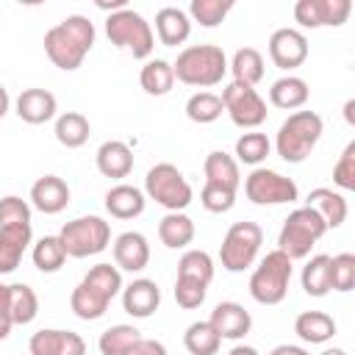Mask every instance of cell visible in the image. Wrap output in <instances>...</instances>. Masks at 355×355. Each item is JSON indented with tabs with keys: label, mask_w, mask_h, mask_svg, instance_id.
<instances>
[{
	"label": "cell",
	"mask_w": 355,
	"mask_h": 355,
	"mask_svg": "<svg viewBox=\"0 0 355 355\" xmlns=\"http://www.w3.org/2000/svg\"><path fill=\"white\" fill-rule=\"evenodd\" d=\"M322 130H324V122L316 111H294L277 128L275 150L286 164H302L316 147V141L322 139Z\"/></svg>",
	"instance_id": "cell-3"
},
{
	"label": "cell",
	"mask_w": 355,
	"mask_h": 355,
	"mask_svg": "<svg viewBox=\"0 0 355 355\" xmlns=\"http://www.w3.org/2000/svg\"><path fill=\"white\" fill-rule=\"evenodd\" d=\"M327 233V225L322 222V216L302 205V208H294L286 219H283V227L277 233V250L283 255H288L291 261H300V258H308L311 247Z\"/></svg>",
	"instance_id": "cell-4"
},
{
	"label": "cell",
	"mask_w": 355,
	"mask_h": 355,
	"mask_svg": "<svg viewBox=\"0 0 355 355\" xmlns=\"http://www.w3.org/2000/svg\"><path fill=\"white\" fill-rule=\"evenodd\" d=\"M128 355H166V347L161 341H155V338H141Z\"/></svg>",
	"instance_id": "cell-50"
},
{
	"label": "cell",
	"mask_w": 355,
	"mask_h": 355,
	"mask_svg": "<svg viewBox=\"0 0 355 355\" xmlns=\"http://www.w3.org/2000/svg\"><path fill=\"white\" fill-rule=\"evenodd\" d=\"M161 305V288L150 277H136L133 283L122 286V308L133 319H147Z\"/></svg>",
	"instance_id": "cell-14"
},
{
	"label": "cell",
	"mask_w": 355,
	"mask_h": 355,
	"mask_svg": "<svg viewBox=\"0 0 355 355\" xmlns=\"http://www.w3.org/2000/svg\"><path fill=\"white\" fill-rule=\"evenodd\" d=\"M139 83H141V89H144L147 94H153V97H164V94L175 86L172 64L164 61V58H150V61L141 67Z\"/></svg>",
	"instance_id": "cell-31"
},
{
	"label": "cell",
	"mask_w": 355,
	"mask_h": 355,
	"mask_svg": "<svg viewBox=\"0 0 355 355\" xmlns=\"http://www.w3.org/2000/svg\"><path fill=\"white\" fill-rule=\"evenodd\" d=\"M294 333L305 344H324V341H330L336 336V322L324 311H302L294 319Z\"/></svg>",
	"instance_id": "cell-27"
},
{
	"label": "cell",
	"mask_w": 355,
	"mask_h": 355,
	"mask_svg": "<svg viewBox=\"0 0 355 355\" xmlns=\"http://www.w3.org/2000/svg\"><path fill=\"white\" fill-rule=\"evenodd\" d=\"M14 319H11V305H8V286L0 283V341H6L11 336Z\"/></svg>",
	"instance_id": "cell-48"
},
{
	"label": "cell",
	"mask_w": 355,
	"mask_h": 355,
	"mask_svg": "<svg viewBox=\"0 0 355 355\" xmlns=\"http://www.w3.org/2000/svg\"><path fill=\"white\" fill-rule=\"evenodd\" d=\"M108 305H111V300H108L103 291H97L92 283H86V280H80V283L72 288V294H69V308H72V313H75L78 319H83V322L100 319V316L108 311Z\"/></svg>",
	"instance_id": "cell-24"
},
{
	"label": "cell",
	"mask_w": 355,
	"mask_h": 355,
	"mask_svg": "<svg viewBox=\"0 0 355 355\" xmlns=\"http://www.w3.org/2000/svg\"><path fill=\"white\" fill-rule=\"evenodd\" d=\"M8 305L14 324H31L39 313V297L28 283H11L8 286Z\"/></svg>",
	"instance_id": "cell-32"
},
{
	"label": "cell",
	"mask_w": 355,
	"mask_h": 355,
	"mask_svg": "<svg viewBox=\"0 0 355 355\" xmlns=\"http://www.w3.org/2000/svg\"><path fill=\"white\" fill-rule=\"evenodd\" d=\"M211 327L219 333V338H230V341H239L250 333L252 327V316L244 305L239 302H219L214 311H211Z\"/></svg>",
	"instance_id": "cell-16"
},
{
	"label": "cell",
	"mask_w": 355,
	"mask_h": 355,
	"mask_svg": "<svg viewBox=\"0 0 355 355\" xmlns=\"http://www.w3.org/2000/svg\"><path fill=\"white\" fill-rule=\"evenodd\" d=\"M31 205L47 216L61 214L69 205V186L58 175H44L31 186Z\"/></svg>",
	"instance_id": "cell-15"
},
{
	"label": "cell",
	"mask_w": 355,
	"mask_h": 355,
	"mask_svg": "<svg viewBox=\"0 0 355 355\" xmlns=\"http://www.w3.org/2000/svg\"><path fill=\"white\" fill-rule=\"evenodd\" d=\"M300 280L308 297H324L330 291V255H313L302 266Z\"/></svg>",
	"instance_id": "cell-35"
},
{
	"label": "cell",
	"mask_w": 355,
	"mask_h": 355,
	"mask_svg": "<svg viewBox=\"0 0 355 355\" xmlns=\"http://www.w3.org/2000/svg\"><path fill=\"white\" fill-rule=\"evenodd\" d=\"M269 150H272V141H269L266 133L252 130V133H244V136L236 139V158H239L241 164L258 166L261 161H266Z\"/></svg>",
	"instance_id": "cell-39"
},
{
	"label": "cell",
	"mask_w": 355,
	"mask_h": 355,
	"mask_svg": "<svg viewBox=\"0 0 355 355\" xmlns=\"http://www.w3.org/2000/svg\"><path fill=\"white\" fill-rule=\"evenodd\" d=\"M178 277H191L200 283H211L214 280V261L205 250H186L178 261Z\"/></svg>",
	"instance_id": "cell-38"
},
{
	"label": "cell",
	"mask_w": 355,
	"mask_h": 355,
	"mask_svg": "<svg viewBox=\"0 0 355 355\" xmlns=\"http://www.w3.org/2000/svg\"><path fill=\"white\" fill-rule=\"evenodd\" d=\"M14 108H17V116L22 122H28V125H44V122H50L55 116L58 103H55V94L47 92V89H25L17 97Z\"/></svg>",
	"instance_id": "cell-18"
},
{
	"label": "cell",
	"mask_w": 355,
	"mask_h": 355,
	"mask_svg": "<svg viewBox=\"0 0 355 355\" xmlns=\"http://www.w3.org/2000/svg\"><path fill=\"white\" fill-rule=\"evenodd\" d=\"M352 11L349 0H297L294 3V19L302 28H338L347 22Z\"/></svg>",
	"instance_id": "cell-12"
},
{
	"label": "cell",
	"mask_w": 355,
	"mask_h": 355,
	"mask_svg": "<svg viewBox=\"0 0 355 355\" xmlns=\"http://www.w3.org/2000/svg\"><path fill=\"white\" fill-rule=\"evenodd\" d=\"M8 108H11V97H8V92H6V86L0 83V119L8 114Z\"/></svg>",
	"instance_id": "cell-52"
},
{
	"label": "cell",
	"mask_w": 355,
	"mask_h": 355,
	"mask_svg": "<svg viewBox=\"0 0 355 355\" xmlns=\"http://www.w3.org/2000/svg\"><path fill=\"white\" fill-rule=\"evenodd\" d=\"M269 355H308L302 347H297V344H277Z\"/></svg>",
	"instance_id": "cell-51"
},
{
	"label": "cell",
	"mask_w": 355,
	"mask_h": 355,
	"mask_svg": "<svg viewBox=\"0 0 355 355\" xmlns=\"http://www.w3.org/2000/svg\"><path fill=\"white\" fill-rule=\"evenodd\" d=\"M227 69L233 72V80L236 83H244V86H255L263 80V55L255 50V47H239L233 53V61L227 64Z\"/></svg>",
	"instance_id": "cell-29"
},
{
	"label": "cell",
	"mask_w": 355,
	"mask_h": 355,
	"mask_svg": "<svg viewBox=\"0 0 355 355\" xmlns=\"http://www.w3.org/2000/svg\"><path fill=\"white\" fill-rule=\"evenodd\" d=\"M144 194L130 183H116L105 191V211L114 219H133L144 214Z\"/></svg>",
	"instance_id": "cell-22"
},
{
	"label": "cell",
	"mask_w": 355,
	"mask_h": 355,
	"mask_svg": "<svg viewBox=\"0 0 355 355\" xmlns=\"http://www.w3.org/2000/svg\"><path fill=\"white\" fill-rule=\"evenodd\" d=\"M94 39H97L94 22L83 14H69L44 33V53L58 69L72 72L83 64L86 53L94 47Z\"/></svg>",
	"instance_id": "cell-1"
},
{
	"label": "cell",
	"mask_w": 355,
	"mask_h": 355,
	"mask_svg": "<svg viewBox=\"0 0 355 355\" xmlns=\"http://www.w3.org/2000/svg\"><path fill=\"white\" fill-rule=\"evenodd\" d=\"M175 80L197 89H208L222 83L227 72V55L219 44H191L178 53V61L172 64Z\"/></svg>",
	"instance_id": "cell-2"
},
{
	"label": "cell",
	"mask_w": 355,
	"mask_h": 355,
	"mask_svg": "<svg viewBox=\"0 0 355 355\" xmlns=\"http://www.w3.org/2000/svg\"><path fill=\"white\" fill-rule=\"evenodd\" d=\"M158 239H161L164 247H169V250L189 247V244L194 241V222H191V216H186L183 211H169V214L158 222Z\"/></svg>",
	"instance_id": "cell-28"
},
{
	"label": "cell",
	"mask_w": 355,
	"mask_h": 355,
	"mask_svg": "<svg viewBox=\"0 0 355 355\" xmlns=\"http://www.w3.org/2000/svg\"><path fill=\"white\" fill-rule=\"evenodd\" d=\"M344 119H347L349 125H355V100H347V103H344Z\"/></svg>",
	"instance_id": "cell-54"
},
{
	"label": "cell",
	"mask_w": 355,
	"mask_h": 355,
	"mask_svg": "<svg viewBox=\"0 0 355 355\" xmlns=\"http://www.w3.org/2000/svg\"><path fill=\"white\" fill-rule=\"evenodd\" d=\"M311 97V89L302 78L297 75H283L272 83L269 89V100L275 108H283V111H294V108H302Z\"/></svg>",
	"instance_id": "cell-26"
},
{
	"label": "cell",
	"mask_w": 355,
	"mask_h": 355,
	"mask_svg": "<svg viewBox=\"0 0 355 355\" xmlns=\"http://www.w3.org/2000/svg\"><path fill=\"white\" fill-rule=\"evenodd\" d=\"M222 108L227 111L230 122L239 128H258L266 122V100L255 92V86H244L230 80L222 92Z\"/></svg>",
	"instance_id": "cell-11"
},
{
	"label": "cell",
	"mask_w": 355,
	"mask_h": 355,
	"mask_svg": "<svg viewBox=\"0 0 355 355\" xmlns=\"http://www.w3.org/2000/svg\"><path fill=\"white\" fill-rule=\"evenodd\" d=\"M31 258H33V266H36L39 272H47V275H50V272H58V269L64 266L67 252H64L58 236H42V239L33 244Z\"/></svg>",
	"instance_id": "cell-36"
},
{
	"label": "cell",
	"mask_w": 355,
	"mask_h": 355,
	"mask_svg": "<svg viewBox=\"0 0 355 355\" xmlns=\"http://www.w3.org/2000/svg\"><path fill=\"white\" fill-rule=\"evenodd\" d=\"M200 202L211 214H227L236 205V191L222 189V186H214V183H205L202 191H200Z\"/></svg>",
	"instance_id": "cell-46"
},
{
	"label": "cell",
	"mask_w": 355,
	"mask_h": 355,
	"mask_svg": "<svg viewBox=\"0 0 355 355\" xmlns=\"http://www.w3.org/2000/svg\"><path fill=\"white\" fill-rule=\"evenodd\" d=\"M94 161H97L100 175L114 178V180L128 178V175L133 172V153H130V147H128L125 141H116V139L103 141V144L97 147Z\"/></svg>",
	"instance_id": "cell-19"
},
{
	"label": "cell",
	"mask_w": 355,
	"mask_h": 355,
	"mask_svg": "<svg viewBox=\"0 0 355 355\" xmlns=\"http://www.w3.org/2000/svg\"><path fill=\"white\" fill-rule=\"evenodd\" d=\"M322 355H349V352H347V349H341V347H327Z\"/></svg>",
	"instance_id": "cell-55"
},
{
	"label": "cell",
	"mask_w": 355,
	"mask_h": 355,
	"mask_svg": "<svg viewBox=\"0 0 355 355\" xmlns=\"http://www.w3.org/2000/svg\"><path fill=\"white\" fill-rule=\"evenodd\" d=\"M155 33L161 39L164 47H178L189 39L191 33V19L183 8H175V6H166L155 14Z\"/></svg>",
	"instance_id": "cell-21"
},
{
	"label": "cell",
	"mask_w": 355,
	"mask_h": 355,
	"mask_svg": "<svg viewBox=\"0 0 355 355\" xmlns=\"http://www.w3.org/2000/svg\"><path fill=\"white\" fill-rule=\"evenodd\" d=\"M244 194L255 205H283V202H294L300 197V189L291 178L266 166H255L244 180Z\"/></svg>",
	"instance_id": "cell-10"
},
{
	"label": "cell",
	"mask_w": 355,
	"mask_h": 355,
	"mask_svg": "<svg viewBox=\"0 0 355 355\" xmlns=\"http://www.w3.org/2000/svg\"><path fill=\"white\" fill-rule=\"evenodd\" d=\"M58 239L69 258H89L111 244V225L103 216H78L61 227Z\"/></svg>",
	"instance_id": "cell-7"
},
{
	"label": "cell",
	"mask_w": 355,
	"mask_h": 355,
	"mask_svg": "<svg viewBox=\"0 0 355 355\" xmlns=\"http://www.w3.org/2000/svg\"><path fill=\"white\" fill-rule=\"evenodd\" d=\"M114 263L125 272H141L150 263V244L141 233L125 230L114 239Z\"/></svg>",
	"instance_id": "cell-17"
},
{
	"label": "cell",
	"mask_w": 355,
	"mask_h": 355,
	"mask_svg": "<svg viewBox=\"0 0 355 355\" xmlns=\"http://www.w3.org/2000/svg\"><path fill=\"white\" fill-rule=\"evenodd\" d=\"M89 136H92V125H89V119L83 114L67 111V114H61L55 119V139H58V144H64L69 150H78V147H83L89 141Z\"/></svg>",
	"instance_id": "cell-30"
},
{
	"label": "cell",
	"mask_w": 355,
	"mask_h": 355,
	"mask_svg": "<svg viewBox=\"0 0 355 355\" xmlns=\"http://www.w3.org/2000/svg\"><path fill=\"white\" fill-rule=\"evenodd\" d=\"M105 36H108L111 44H116L122 50H130L133 58H150V53L155 47V36H153L150 22L133 8H119V11L108 14Z\"/></svg>",
	"instance_id": "cell-6"
},
{
	"label": "cell",
	"mask_w": 355,
	"mask_h": 355,
	"mask_svg": "<svg viewBox=\"0 0 355 355\" xmlns=\"http://www.w3.org/2000/svg\"><path fill=\"white\" fill-rule=\"evenodd\" d=\"M202 172H205V183H214V186L239 191V183H241L239 161H236L233 155H227L225 150L208 153V158H205V164H202Z\"/></svg>",
	"instance_id": "cell-23"
},
{
	"label": "cell",
	"mask_w": 355,
	"mask_h": 355,
	"mask_svg": "<svg viewBox=\"0 0 355 355\" xmlns=\"http://www.w3.org/2000/svg\"><path fill=\"white\" fill-rule=\"evenodd\" d=\"M58 355H86V341H83L78 333L67 330V336H64V344H61V352H58Z\"/></svg>",
	"instance_id": "cell-49"
},
{
	"label": "cell",
	"mask_w": 355,
	"mask_h": 355,
	"mask_svg": "<svg viewBox=\"0 0 355 355\" xmlns=\"http://www.w3.org/2000/svg\"><path fill=\"white\" fill-rule=\"evenodd\" d=\"M183 344L191 355H216L219 347H222V338L219 333L211 327V322H191L183 333Z\"/></svg>",
	"instance_id": "cell-33"
},
{
	"label": "cell",
	"mask_w": 355,
	"mask_h": 355,
	"mask_svg": "<svg viewBox=\"0 0 355 355\" xmlns=\"http://www.w3.org/2000/svg\"><path fill=\"white\" fill-rule=\"evenodd\" d=\"M308 208H313L322 216V222L327 225V230L330 227H341L344 219H347V211H349L344 194H338L333 189H324V186H319V189H313L308 194Z\"/></svg>",
	"instance_id": "cell-25"
},
{
	"label": "cell",
	"mask_w": 355,
	"mask_h": 355,
	"mask_svg": "<svg viewBox=\"0 0 355 355\" xmlns=\"http://www.w3.org/2000/svg\"><path fill=\"white\" fill-rule=\"evenodd\" d=\"M222 97L214 94V92H197L186 100V116L197 125H208V122H216L222 116Z\"/></svg>",
	"instance_id": "cell-37"
},
{
	"label": "cell",
	"mask_w": 355,
	"mask_h": 355,
	"mask_svg": "<svg viewBox=\"0 0 355 355\" xmlns=\"http://www.w3.org/2000/svg\"><path fill=\"white\" fill-rule=\"evenodd\" d=\"M233 11V0H191L189 14L202 28H216Z\"/></svg>",
	"instance_id": "cell-40"
},
{
	"label": "cell",
	"mask_w": 355,
	"mask_h": 355,
	"mask_svg": "<svg viewBox=\"0 0 355 355\" xmlns=\"http://www.w3.org/2000/svg\"><path fill=\"white\" fill-rule=\"evenodd\" d=\"M333 183L344 191L355 189V141H349L344 147V153L338 155V161L333 166Z\"/></svg>",
	"instance_id": "cell-47"
},
{
	"label": "cell",
	"mask_w": 355,
	"mask_h": 355,
	"mask_svg": "<svg viewBox=\"0 0 355 355\" xmlns=\"http://www.w3.org/2000/svg\"><path fill=\"white\" fill-rule=\"evenodd\" d=\"M227 355H258V349L255 347H247V344H236Z\"/></svg>",
	"instance_id": "cell-53"
},
{
	"label": "cell",
	"mask_w": 355,
	"mask_h": 355,
	"mask_svg": "<svg viewBox=\"0 0 355 355\" xmlns=\"http://www.w3.org/2000/svg\"><path fill=\"white\" fill-rule=\"evenodd\" d=\"M205 294H208V286L200 283V280H191V277H175V302L186 311H194L205 302Z\"/></svg>",
	"instance_id": "cell-43"
},
{
	"label": "cell",
	"mask_w": 355,
	"mask_h": 355,
	"mask_svg": "<svg viewBox=\"0 0 355 355\" xmlns=\"http://www.w3.org/2000/svg\"><path fill=\"white\" fill-rule=\"evenodd\" d=\"M263 244V230L255 222H236L227 227L222 247H219V261L227 272H244L255 263L258 250Z\"/></svg>",
	"instance_id": "cell-9"
},
{
	"label": "cell",
	"mask_w": 355,
	"mask_h": 355,
	"mask_svg": "<svg viewBox=\"0 0 355 355\" xmlns=\"http://www.w3.org/2000/svg\"><path fill=\"white\" fill-rule=\"evenodd\" d=\"M269 58L277 69H297L308 58V39L297 28H277L269 36Z\"/></svg>",
	"instance_id": "cell-13"
},
{
	"label": "cell",
	"mask_w": 355,
	"mask_h": 355,
	"mask_svg": "<svg viewBox=\"0 0 355 355\" xmlns=\"http://www.w3.org/2000/svg\"><path fill=\"white\" fill-rule=\"evenodd\" d=\"M330 288L336 291L355 288V255L352 252H338L330 258Z\"/></svg>",
	"instance_id": "cell-42"
},
{
	"label": "cell",
	"mask_w": 355,
	"mask_h": 355,
	"mask_svg": "<svg viewBox=\"0 0 355 355\" xmlns=\"http://www.w3.org/2000/svg\"><path fill=\"white\" fill-rule=\"evenodd\" d=\"M83 280L92 283L97 291H103L108 300H114V297L122 291V275H119V269L111 266V263H97V266H92Z\"/></svg>",
	"instance_id": "cell-41"
},
{
	"label": "cell",
	"mask_w": 355,
	"mask_h": 355,
	"mask_svg": "<svg viewBox=\"0 0 355 355\" xmlns=\"http://www.w3.org/2000/svg\"><path fill=\"white\" fill-rule=\"evenodd\" d=\"M144 191H147L150 200H155L166 211H183V208H189V202L194 197L183 172L175 164H166V161L150 166V172L144 178Z\"/></svg>",
	"instance_id": "cell-8"
},
{
	"label": "cell",
	"mask_w": 355,
	"mask_h": 355,
	"mask_svg": "<svg viewBox=\"0 0 355 355\" xmlns=\"http://www.w3.org/2000/svg\"><path fill=\"white\" fill-rule=\"evenodd\" d=\"M31 239H33L31 225L0 227V275H8V272H14L19 266Z\"/></svg>",
	"instance_id": "cell-20"
},
{
	"label": "cell",
	"mask_w": 355,
	"mask_h": 355,
	"mask_svg": "<svg viewBox=\"0 0 355 355\" xmlns=\"http://www.w3.org/2000/svg\"><path fill=\"white\" fill-rule=\"evenodd\" d=\"M64 336H67V330L42 327V330H36L31 336L28 349H31V355H58L61 352V344H64Z\"/></svg>",
	"instance_id": "cell-45"
},
{
	"label": "cell",
	"mask_w": 355,
	"mask_h": 355,
	"mask_svg": "<svg viewBox=\"0 0 355 355\" xmlns=\"http://www.w3.org/2000/svg\"><path fill=\"white\" fill-rule=\"evenodd\" d=\"M19 225H31V205L22 197L8 194L0 200V227H19Z\"/></svg>",
	"instance_id": "cell-44"
},
{
	"label": "cell",
	"mask_w": 355,
	"mask_h": 355,
	"mask_svg": "<svg viewBox=\"0 0 355 355\" xmlns=\"http://www.w3.org/2000/svg\"><path fill=\"white\" fill-rule=\"evenodd\" d=\"M139 341H141V333L133 324H114L100 336L97 347H100V355H128Z\"/></svg>",
	"instance_id": "cell-34"
},
{
	"label": "cell",
	"mask_w": 355,
	"mask_h": 355,
	"mask_svg": "<svg viewBox=\"0 0 355 355\" xmlns=\"http://www.w3.org/2000/svg\"><path fill=\"white\" fill-rule=\"evenodd\" d=\"M291 258L283 255L280 250H272L261 258V263L255 266L252 277H250V294L255 302L261 305H277L286 300L288 294V283H291Z\"/></svg>",
	"instance_id": "cell-5"
}]
</instances>
